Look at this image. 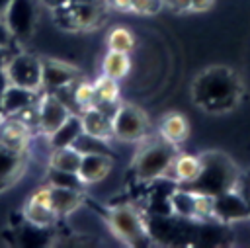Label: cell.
<instances>
[{
    "label": "cell",
    "instance_id": "obj_1",
    "mask_svg": "<svg viewBox=\"0 0 250 248\" xmlns=\"http://www.w3.org/2000/svg\"><path fill=\"white\" fill-rule=\"evenodd\" d=\"M191 94H193V102L205 109V111H229L232 109L242 94V86L238 76L227 68V66H211L205 68L191 86Z\"/></svg>",
    "mask_w": 250,
    "mask_h": 248
},
{
    "label": "cell",
    "instance_id": "obj_2",
    "mask_svg": "<svg viewBox=\"0 0 250 248\" xmlns=\"http://www.w3.org/2000/svg\"><path fill=\"white\" fill-rule=\"evenodd\" d=\"M135 158H133V170L141 182H154L168 176V170L178 154V146L170 145L164 139H152L141 141Z\"/></svg>",
    "mask_w": 250,
    "mask_h": 248
},
{
    "label": "cell",
    "instance_id": "obj_3",
    "mask_svg": "<svg viewBox=\"0 0 250 248\" xmlns=\"http://www.w3.org/2000/svg\"><path fill=\"white\" fill-rule=\"evenodd\" d=\"M201 158V172L191 186H186L195 191L219 195L227 189L236 187L238 172L232 160L223 152H205Z\"/></svg>",
    "mask_w": 250,
    "mask_h": 248
},
{
    "label": "cell",
    "instance_id": "obj_4",
    "mask_svg": "<svg viewBox=\"0 0 250 248\" xmlns=\"http://www.w3.org/2000/svg\"><path fill=\"white\" fill-rule=\"evenodd\" d=\"M111 232L129 246H145L150 242L148 223L133 205H113L107 213Z\"/></svg>",
    "mask_w": 250,
    "mask_h": 248
},
{
    "label": "cell",
    "instance_id": "obj_5",
    "mask_svg": "<svg viewBox=\"0 0 250 248\" xmlns=\"http://www.w3.org/2000/svg\"><path fill=\"white\" fill-rule=\"evenodd\" d=\"M111 129L113 139H119L123 143H141L148 137L150 123L141 107L133 103H117L111 115Z\"/></svg>",
    "mask_w": 250,
    "mask_h": 248
},
{
    "label": "cell",
    "instance_id": "obj_6",
    "mask_svg": "<svg viewBox=\"0 0 250 248\" xmlns=\"http://www.w3.org/2000/svg\"><path fill=\"white\" fill-rule=\"evenodd\" d=\"M2 70L10 84L41 92V59L29 53H12Z\"/></svg>",
    "mask_w": 250,
    "mask_h": 248
},
{
    "label": "cell",
    "instance_id": "obj_7",
    "mask_svg": "<svg viewBox=\"0 0 250 248\" xmlns=\"http://www.w3.org/2000/svg\"><path fill=\"white\" fill-rule=\"evenodd\" d=\"M2 18L14 41H27L37 23V0H12Z\"/></svg>",
    "mask_w": 250,
    "mask_h": 248
},
{
    "label": "cell",
    "instance_id": "obj_8",
    "mask_svg": "<svg viewBox=\"0 0 250 248\" xmlns=\"http://www.w3.org/2000/svg\"><path fill=\"white\" fill-rule=\"evenodd\" d=\"M35 109H37V129L49 137L55 129L61 127V123L74 111L68 109V105L55 94V92H39V98H37V103H35Z\"/></svg>",
    "mask_w": 250,
    "mask_h": 248
},
{
    "label": "cell",
    "instance_id": "obj_9",
    "mask_svg": "<svg viewBox=\"0 0 250 248\" xmlns=\"http://www.w3.org/2000/svg\"><path fill=\"white\" fill-rule=\"evenodd\" d=\"M31 125L25 123L20 115H2L0 119V146H6L14 152L27 154L31 143Z\"/></svg>",
    "mask_w": 250,
    "mask_h": 248
},
{
    "label": "cell",
    "instance_id": "obj_10",
    "mask_svg": "<svg viewBox=\"0 0 250 248\" xmlns=\"http://www.w3.org/2000/svg\"><path fill=\"white\" fill-rule=\"evenodd\" d=\"M248 217H250V207L244 201V197L236 191V187L215 195L213 219L217 223H240Z\"/></svg>",
    "mask_w": 250,
    "mask_h": 248
},
{
    "label": "cell",
    "instance_id": "obj_11",
    "mask_svg": "<svg viewBox=\"0 0 250 248\" xmlns=\"http://www.w3.org/2000/svg\"><path fill=\"white\" fill-rule=\"evenodd\" d=\"M76 68L55 59H41V92H57L76 82Z\"/></svg>",
    "mask_w": 250,
    "mask_h": 248
},
{
    "label": "cell",
    "instance_id": "obj_12",
    "mask_svg": "<svg viewBox=\"0 0 250 248\" xmlns=\"http://www.w3.org/2000/svg\"><path fill=\"white\" fill-rule=\"evenodd\" d=\"M115 109V107H113ZM111 107H104V105H90L84 107L80 111V121H82V129L88 135L100 137V139H113V129H111V115H113Z\"/></svg>",
    "mask_w": 250,
    "mask_h": 248
},
{
    "label": "cell",
    "instance_id": "obj_13",
    "mask_svg": "<svg viewBox=\"0 0 250 248\" xmlns=\"http://www.w3.org/2000/svg\"><path fill=\"white\" fill-rule=\"evenodd\" d=\"M39 92L21 88L16 84H6V88L0 94V113L2 115H18L27 107H33L37 103Z\"/></svg>",
    "mask_w": 250,
    "mask_h": 248
},
{
    "label": "cell",
    "instance_id": "obj_14",
    "mask_svg": "<svg viewBox=\"0 0 250 248\" xmlns=\"http://www.w3.org/2000/svg\"><path fill=\"white\" fill-rule=\"evenodd\" d=\"M111 168H113V158L107 152L82 154L76 174H78V178L84 186H92V184L102 182L104 178H107Z\"/></svg>",
    "mask_w": 250,
    "mask_h": 248
},
{
    "label": "cell",
    "instance_id": "obj_15",
    "mask_svg": "<svg viewBox=\"0 0 250 248\" xmlns=\"http://www.w3.org/2000/svg\"><path fill=\"white\" fill-rule=\"evenodd\" d=\"M51 186V184H49ZM84 203V193L80 187H62V186H51V207L57 219L68 217L70 213L78 211Z\"/></svg>",
    "mask_w": 250,
    "mask_h": 248
},
{
    "label": "cell",
    "instance_id": "obj_16",
    "mask_svg": "<svg viewBox=\"0 0 250 248\" xmlns=\"http://www.w3.org/2000/svg\"><path fill=\"white\" fill-rule=\"evenodd\" d=\"M201 172V158L199 156H193V154H176L170 170H168V176L170 180H174L176 184L180 186H191L197 176Z\"/></svg>",
    "mask_w": 250,
    "mask_h": 248
},
{
    "label": "cell",
    "instance_id": "obj_17",
    "mask_svg": "<svg viewBox=\"0 0 250 248\" xmlns=\"http://www.w3.org/2000/svg\"><path fill=\"white\" fill-rule=\"evenodd\" d=\"M158 135H160V139L168 141L170 145H176V146L182 145L189 135V123H188L186 115L178 113V111H172V113L164 115L162 121H160Z\"/></svg>",
    "mask_w": 250,
    "mask_h": 248
},
{
    "label": "cell",
    "instance_id": "obj_18",
    "mask_svg": "<svg viewBox=\"0 0 250 248\" xmlns=\"http://www.w3.org/2000/svg\"><path fill=\"white\" fill-rule=\"evenodd\" d=\"M82 121H80V113H70L59 129H55L51 135H49V143H51V148H57V146H72V143L78 139V135L82 133Z\"/></svg>",
    "mask_w": 250,
    "mask_h": 248
},
{
    "label": "cell",
    "instance_id": "obj_19",
    "mask_svg": "<svg viewBox=\"0 0 250 248\" xmlns=\"http://www.w3.org/2000/svg\"><path fill=\"white\" fill-rule=\"evenodd\" d=\"M94 92H96V105H104V107H117L119 103V80L109 78L105 74H100L94 80Z\"/></svg>",
    "mask_w": 250,
    "mask_h": 248
},
{
    "label": "cell",
    "instance_id": "obj_20",
    "mask_svg": "<svg viewBox=\"0 0 250 248\" xmlns=\"http://www.w3.org/2000/svg\"><path fill=\"white\" fill-rule=\"evenodd\" d=\"M82 154L74 146H57L51 148L49 152V168L51 170H61V172H78Z\"/></svg>",
    "mask_w": 250,
    "mask_h": 248
},
{
    "label": "cell",
    "instance_id": "obj_21",
    "mask_svg": "<svg viewBox=\"0 0 250 248\" xmlns=\"http://www.w3.org/2000/svg\"><path fill=\"white\" fill-rule=\"evenodd\" d=\"M131 70V59L129 53H121V51H109L104 55L102 61V74L115 78V80H123Z\"/></svg>",
    "mask_w": 250,
    "mask_h": 248
},
{
    "label": "cell",
    "instance_id": "obj_22",
    "mask_svg": "<svg viewBox=\"0 0 250 248\" xmlns=\"http://www.w3.org/2000/svg\"><path fill=\"white\" fill-rule=\"evenodd\" d=\"M105 45L109 51H121V53H131L135 47V35L127 27H111L105 39Z\"/></svg>",
    "mask_w": 250,
    "mask_h": 248
},
{
    "label": "cell",
    "instance_id": "obj_23",
    "mask_svg": "<svg viewBox=\"0 0 250 248\" xmlns=\"http://www.w3.org/2000/svg\"><path fill=\"white\" fill-rule=\"evenodd\" d=\"M72 146H74L80 154H98V152H107V154H111L109 145H107L105 139L88 135V133H84V131L78 135V139L72 143Z\"/></svg>",
    "mask_w": 250,
    "mask_h": 248
},
{
    "label": "cell",
    "instance_id": "obj_24",
    "mask_svg": "<svg viewBox=\"0 0 250 248\" xmlns=\"http://www.w3.org/2000/svg\"><path fill=\"white\" fill-rule=\"evenodd\" d=\"M72 102L78 109V113L84 109V107H90L96 103V92H94V82H88V80H80V82H74L72 84Z\"/></svg>",
    "mask_w": 250,
    "mask_h": 248
},
{
    "label": "cell",
    "instance_id": "obj_25",
    "mask_svg": "<svg viewBox=\"0 0 250 248\" xmlns=\"http://www.w3.org/2000/svg\"><path fill=\"white\" fill-rule=\"evenodd\" d=\"M49 184L51 186H62V187H84V184L80 182L78 174L72 172H61V170H51L49 168Z\"/></svg>",
    "mask_w": 250,
    "mask_h": 248
},
{
    "label": "cell",
    "instance_id": "obj_26",
    "mask_svg": "<svg viewBox=\"0 0 250 248\" xmlns=\"http://www.w3.org/2000/svg\"><path fill=\"white\" fill-rule=\"evenodd\" d=\"M164 0H131V12L139 16H154L162 10Z\"/></svg>",
    "mask_w": 250,
    "mask_h": 248
},
{
    "label": "cell",
    "instance_id": "obj_27",
    "mask_svg": "<svg viewBox=\"0 0 250 248\" xmlns=\"http://www.w3.org/2000/svg\"><path fill=\"white\" fill-rule=\"evenodd\" d=\"M12 43H14V37L8 29L4 18H0V47H12Z\"/></svg>",
    "mask_w": 250,
    "mask_h": 248
},
{
    "label": "cell",
    "instance_id": "obj_28",
    "mask_svg": "<svg viewBox=\"0 0 250 248\" xmlns=\"http://www.w3.org/2000/svg\"><path fill=\"white\" fill-rule=\"evenodd\" d=\"M164 4L174 12H189L191 8V0H164Z\"/></svg>",
    "mask_w": 250,
    "mask_h": 248
},
{
    "label": "cell",
    "instance_id": "obj_29",
    "mask_svg": "<svg viewBox=\"0 0 250 248\" xmlns=\"http://www.w3.org/2000/svg\"><path fill=\"white\" fill-rule=\"evenodd\" d=\"M213 4H215V0H191L189 12H207L213 8Z\"/></svg>",
    "mask_w": 250,
    "mask_h": 248
},
{
    "label": "cell",
    "instance_id": "obj_30",
    "mask_svg": "<svg viewBox=\"0 0 250 248\" xmlns=\"http://www.w3.org/2000/svg\"><path fill=\"white\" fill-rule=\"evenodd\" d=\"M107 4L117 12H131V0H107Z\"/></svg>",
    "mask_w": 250,
    "mask_h": 248
},
{
    "label": "cell",
    "instance_id": "obj_31",
    "mask_svg": "<svg viewBox=\"0 0 250 248\" xmlns=\"http://www.w3.org/2000/svg\"><path fill=\"white\" fill-rule=\"evenodd\" d=\"M10 57H12V47H0V68L6 66Z\"/></svg>",
    "mask_w": 250,
    "mask_h": 248
},
{
    "label": "cell",
    "instance_id": "obj_32",
    "mask_svg": "<svg viewBox=\"0 0 250 248\" xmlns=\"http://www.w3.org/2000/svg\"><path fill=\"white\" fill-rule=\"evenodd\" d=\"M10 2H12V0H0V18L4 16V12H6V8H8Z\"/></svg>",
    "mask_w": 250,
    "mask_h": 248
},
{
    "label": "cell",
    "instance_id": "obj_33",
    "mask_svg": "<svg viewBox=\"0 0 250 248\" xmlns=\"http://www.w3.org/2000/svg\"><path fill=\"white\" fill-rule=\"evenodd\" d=\"M0 119H2V113H0Z\"/></svg>",
    "mask_w": 250,
    "mask_h": 248
}]
</instances>
